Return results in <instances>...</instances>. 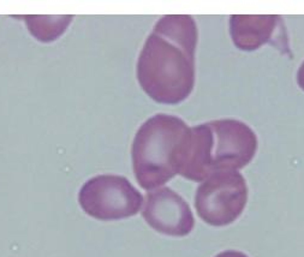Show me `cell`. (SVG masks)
<instances>
[{"label": "cell", "mask_w": 304, "mask_h": 257, "mask_svg": "<svg viewBox=\"0 0 304 257\" xmlns=\"http://www.w3.org/2000/svg\"><path fill=\"white\" fill-rule=\"evenodd\" d=\"M197 27L189 15H166L157 22L137 61V79L154 101L175 105L195 85Z\"/></svg>", "instance_id": "1"}, {"label": "cell", "mask_w": 304, "mask_h": 257, "mask_svg": "<svg viewBox=\"0 0 304 257\" xmlns=\"http://www.w3.org/2000/svg\"><path fill=\"white\" fill-rule=\"evenodd\" d=\"M257 137L250 126L236 119H220L189 128L179 173L203 182L222 171H239L252 160Z\"/></svg>", "instance_id": "2"}, {"label": "cell", "mask_w": 304, "mask_h": 257, "mask_svg": "<svg viewBox=\"0 0 304 257\" xmlns=\"http://www.w3.org/2000/svg\"><path fill=\"white\" fill-rule=\"evenodd\" d=\"M189 126L170 114H155L138 128L131 148L137 183L150 191L179 173Z\"/></svg>", "instance_id": "3"}, {"label": "cell", "mask_w": 304, "mask_h": 257, "mask_svg": "<svg viewBox=\"0 0 304 257\" xmlns=\"http://www.w3.org/2000/svg\"><path fill=\"white\" fill-rule=\"evenodd\" d=\"M248 201V186L238 171L209 175L197 187L195 208L206 223L221 227L237 220Z\"/></svg>", "instance_id": "4"}, {"label": "cell", "mask_w": 304, "mask_h": 257, "mask_svg": "<svg viewBox=\"0 0 304 257\" xmlns=\"http://www.w3.org/2000/svg\"><path fill=\"white\" fill-rule=\"evenodd\" d=\"M78 202L89 216L113 221L136 215L143 207V196L125 177L101 174L84 183Z\"/></svg>", "instance_id": "5"}, {"label": "cell", "mask_w": 304, "mask_h": 257, "mask_svg": "<svg viewBox=\"0 0 304 257\" xmlns=\"http://www.w3.org/2000/svg\"><path fill=\"white\" fill-rule=\"evenodd\" d=\"M142 216L153 230L171 237H185L195 226L189 204L180 195L165 186L148 191Z\"/></svg>", "instance_id": "6"}, {"label": "cell", "mask_w": 304, "mask_h": 257, "mask_svg": "<svg viewBox=\"0 0 304 257\" xmlns=\"http://www.w3.org/2000/svg\"><path fill=\"white\" fill-rule=\"evenodd\" d=\"M230 34L234 46L242 51L251 52L266 43H272L280 52L290 53L284 20L278 15H232Z\"/></svg>", "instance_id": "7"}, {"label": "cell", "mask_w": 304, "mask_h": 257, "mask_svg": "<svg viewBox=\"0 0 304 257\" xmlns=\"http://www.w3.org/2000/svg\"><path fill=\"white\" fill-rule=\"evenodd\" d=\"M25 20L28 29L31 31L33 36L42 42L53 41L59 37L65 29L69 27L70 22L74 19L72 16H25L22 17Z\"/></svg>", "instance_id": "8"}, {"label": "cell", "mask_w": 304, "mask_h": 257, "mask_svg": "<svg viewBox=\"0 0 304 257\" xmlns=\"http://www.w3.org/2000/svg\"><path fill=\"white\" fill-rule=\"evenodd\" d=\"M215 257H249L242 251H237V250H226L222 251L220 254H218Z\"/></svg>", "instance_id": "9"}, {"label": "cell", "mask_w": 304, "mask_h": 257, "mask_svg": "<svg viewBox=\"0 0 304 257\" xmlns=\"http://www.w3.org/2000/svg\"><path fill=\"white\" fill-rule=\"evenodd\" d=\"M297 82H298V85L301 87V89L304 90V61L299 66V69H298V72H297Z\"/></svg>", "instance_id": "10"}]
</instances>
